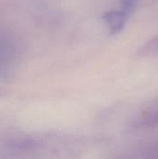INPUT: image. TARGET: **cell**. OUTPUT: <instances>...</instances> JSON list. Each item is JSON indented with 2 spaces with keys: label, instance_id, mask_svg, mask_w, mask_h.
Returning <instances> with one entry per match:
<instances>
[{
  "label": "cell",
  "instance_id": "6da1fadb",
  "mask_svg": "<svg viewBox=\"0 0 158 159\" xmlns=\"http://www.w3.org/2000/svg\"><path fill=\"white\" fill-rule=\"evenodd\" d=\"M134 130H150L158 129V107L142 113L130 123Z\"/></svg>",
  "mask_w": 158,
  "mask_h": 159
},
{
  "label": "cell",
  "instance_id": "7a4b0ae2",
  "mask_svg": "<svg viewBox=\"0 0 158 159\" xmlns=\"http://www.w3.org/2000/svg\"><path fill=\"white\" fill-rule=\"evenodd\" d=\"M126 13L124 11H110L105 13L103 19L107 23L111 34H116L120 33L126 23Z\"/></svg>",
  "mask_w": 158,
  "mask_h": 159
}]
</instances>
